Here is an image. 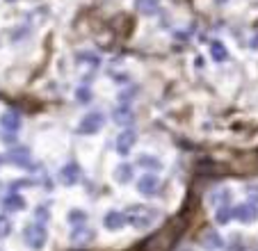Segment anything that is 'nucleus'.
<instances>
[{
    "mask_svg": "<svg viewBox=\"0 0 258 251\" xmlns=\"http://www.w3.org/2000/svg\"><path fill=\"white\" fill-rule=\"evenodd\" d=\"M123 215H126V222L131 224L133 228H137V231H146V228L160 217V213H158L156 208H146V206H131Z\"/></svg>",
    "mask_w": 258,
    "mask_h": 251,
    "instance_id": "obj_1",
    "label": "nucleus"
},
{
    "mask_svg": "<svg viewBox=\"0 0 258 251\" xmlns=\"http://www.w3.org/2000/svg\"><path fill=\"white\" fill-rule=\"evenodd\" d=\"M46 237H48V235H46V228L41 226V224H30V226L23 231V240H25V244H28L30 249H34V251L44 249Z\"/></svg>",
    "mask_w": 258,
    "mask_h": 251,
    "instance_id": "obj_2",
    "label": "nucleus"
},
{
    "mask_svg": "<svg viewBox=\"0 0 258 251\" xmlns=\"http://www.w3.org/2000/svg\"><path fill=\"white\" fill-rule=\"evenodd\" d=\"M103 123H105L103 112H89V114H85L83 121L78 123V133L80 135H94V133H98L103 128Z\"/></svg>",
    "mask_w": 258,
    "mask_h": 251,
    "instance_id": "obj_3",
    "label": "nucleus"
},
{
    "mask_svg": "<svg viewBox=\"0 0 258 251\" xmlns=\"http://www.w3.org/2000/svg\"><path fill=\"white\" fill-rule=\"evenodd\" d=\"M199 244L204 246L206 251H219L224 246V237L219 235L215 228H206V231H201V235H199Z\"/></svg>",
    "mask_w": 258,
    "mask_h": 251,
    "instance_id": "obj_4",
    "label": "nucleus"
},
{
    "mask_svg": "<svg viewBox=\"0 0 258 251\" xmlns=\"http://www.w3.org/2000/svg\"><path fill=\"white\" fill-rule=\"evenodd\" d=\"M231 215L242 224H253L258 219V206H253V203H240Z\"/></svg>",
    "mask_w": 258,
    "mask_h": 251,
    "instance_id": "obj_5",
    "label": "nucleus"
},
{
    "mask_svg": "<svg viewBox=\"0 0 258 251\" xmlns=\"http://www.w3.org/2000/svg\"><path fill=\"white\" fill-rule=\"evenodd\" d=\"M137 192L144 194V197H156L160 192V180L156 178L153 174H146L137 180Z\"/></svg>",
    "mask_w": 258,
    "mask_h": 251,
    "instance_id": "obj_6",
    "label": "nucleus"
},
{
    "mask_svg": "<svg viewBox=\"0 0 258 251\" xmlns=\"http://www.w3.org/2000/svg\"><path fill=\"white\" fill-rule=\"evenodd\" d=\"M135 142H137V133L133 131V128H126V131L117 137V151L121 155H128V151L135 146Z\"/></svg>",
    "mask_w": 258,
    "mask_h": 251,
    "instance_id": "obj_7",
    "label": "nucleus"
},
{
    "mask_svg": "<svg viewBox=\"0 0 258 251\" xmlns=\"http://www.w3.org/2000/svg\"><path fill=\"white\" fill-rule=\"evenodd\" d=\"M94 235H96V233H94V228H87V226H83V224H80L78 228H73V231H71V242H73V244H78V246H85V244H89V242L94 240Z\"/></svg>",
    "mask_w": 258,
    "mask_h": 251,
    "instance_id": "obj_8",
    "label": "nucleus"
},
{
    "mask_svg": "<svg viewBox=\"0 0 258 251\" xmlns=\"http://www.w3.org/2000/svg\"><path fill=\"white\" fill-rule=\"evenodd\" d=\"M59 178H62L64 185H76L80 180V167L76 162L64 164L62 171H59Z\"/></svg>",
    "mask_w": 258,
    "mask_h": 251,
    "instance_id": "obj_9",
    "label": "nucleus"
},
{
    "mask_svg": "<svg viewBox=\"0 0 258 251\" xmlns=\"http://www.w3.org/2000/svg\"><path fill=\"white\" fill-rule=\"evenodd\" d=\"M103 226H105L107 231H119V228L126 226V215L112 210V213L105 215V219H103Z\"/></svg>",
    "mask_w": 258,
    "mask_h": 251,
    "instance_id": "obj_10",
    "label": "nucleus"
},
{
    "mask_svg": "<svg viewBox=\"0 0 258 251\" xmlns=\"http://www.w3.org/2000/svg\"><path fill=\"white\" fill-rule=\"evenodd\" d=\"M0 128L7 133H16L21 128V116L19 112H5V114L0 116Z\"/></svg>",
    "mask_w": 258,
    "mask_h": 251,
    "instance_id": "obj_11",
    "label": "nucleus"
},
{
    "mask_svg": "<svg viewBox=\"0 0 258 251\" xmlns=\"http://www.w3.org/2000/svg\"><path fill=\"white\" fill-rule=\"evenodd\" d=\"M135 7H137V12H142V14H146V16L156 14V12L160 10L158 0H135Z\"/></svg>",
    "mask_w": 258,
    "mask_h": 251,
    "instance_id": "obj_12",
    "label": "nucleus"
},
{
    "mask_svg": "<svg viewBox=\"0 0 258 251\" xmlns=\"http://www.w3.org/2000/svg\"><path fill=\"white\" fill-rule=\"evenodd\" d=\"M7 158L12 160V162H16V164H28V160H30V151L25 149V146H16V149H12L10 151V155Z\"/></svg>",
    "mask_w": 258,
    "mask_h": 251,
    "instance_id": "obj_13",
    "label": "nucleus"
},
{
    "mask_svg": "<svg viewBox=\"0 0 258 251\" xmlns=\"http://www.w3.org/2000/svg\"><path fill=\"white\" fill-rule=\"evenodd\" d=\"M112 119L117 121V123H121V126H128V123H133V112H131V107H119V110H114V114H112Z\"/></svg>",
    "mask_w": 258,
    "mask_h": 251,
    "instance_id": "obj_14",
    "label": "nucleus"
},
{
    "mask_svg": "<svg viewBox=\"0 0 258 251\" xmlns=\"http://www.w3.org/2000/svg\"><path fill=\"white\" fill-rule=\"evenodd\" d=\"M210 53H213V59H215V62H226V59H229L226 46L219 44V41H213V44H210Z\"/></svg>",
    "mask_w": 258,
    "mask_h": 251,
    "instance_id": "obj_15",
    "label": "nucleus"
},
{
    "mask_svg": "<svg viewBox=\"0 0 258 251\" xmlns=\"http://www.w3.org/2000/svg\"><path fill=\"white\" fill-rule=\"evenodd\" d=\"M114 178H117L119 183H128V180L133 178V167L131 164H119L117 169H114Z\"/></svg>",
    "mask_w": 258,
    "mask_h": 251,
    "instance_id": "obj_16",
    "label": "nucleus"
},
{
    "mask_svg": "<svg viewBox=\"0 0 258 251\" xmlns=\"http://www.w3.org/2000/svg\"><path fill=\"white\" fill-rule=\"evenodd\" d=\"M140 164L144 167V169H160L162 164H160V160L158 158H153V155H140Z\"/></svg>",
    "mask_w": 258,
    "mask_h": 251,
    "instance_id": "obj_17",
    "label": "nucleus"
},
{
    "mask_svg": "<svg viewBox=\"0 0 258 251\" xmlns=\"http://www.w3.org/2000/svg\"><path fill=\"white\" fill-rule=\"evenodd\" d=\"M5 208H7V210H23L25 201L21 197H16V194H12V197L5 199Z\"/></svg>",
    "mask_w": 258,
    "mask_h": 251,
    "instance_id": "obj_18",
    "label": "nucleus"
},
{
    "mask_svg": "<svg viewBox=\"0 0 258 251\" xmlns=\"http://www.w3.org/2000/svg\"><path fill=\"white\" fill-rule=\"evenodd\" d=\"M231 199L229 190H219V192H215L213 197H210V203H215V206H226Z\"/></svg>",
    "mask_w": 258,
    "mask_h": 251,
    "instance_id": "obj_19",
    "label": "nucleus"
},
{
    "mask_svg": "<svg viewBox=\"0 0 258 251\" xmlns=\"http://www.w3.org/2000/svg\"><path fill=\"white\" fill-rule=\"evenodd\" d=\"M229 219H231V210L226 206H219L217 208V222L219 224H229Z\"/></svg>",
    "mask_w": 258,
    "mask_h": 251,
    "instance_id": "obj_20",
    "label": "nucleus"
},
{
    "mask_svg": "<svg viewBox=\"0 0 258 251\" xmlns=\"http://www.w3.org/2000/svg\"><path fill=\"white\" fill-rule=\"evenodd\" d=\"M12 233V222L7 217H0V240L3 237H7Z\"/></svg>",
    "mask_w": 258,
    "mask_h": 251,
    "instance_id": "obj_21",
    "label": "nucleus"
},
{
    "mask_svg": "<svg viewBox=\"0 0 258 251\" xmlns=\"http://www.w3.org/2000/svg\"><path fill=\"white\" fill-rule=\"evenodd\" d=\"M69 219H71V224H83L85 219H87V215L85 213H80V210H71V213H69Z\"/></svg>",
    "mask_w": 258,
    "mask_h": 251,
    "instance_id": "obj_22",
    "label": "nucleus"
},
{
    "mask_svg": "<svg viewBox=\"0 0 258 251\" xmlns=\"http://www.w3.org/2000/svg\"><path fill=\"white\" fill-rule=\"evenodd\" d=\"M89 98H92V94H89V89H78V101H83V103H87Z\"/></svg>",
    "mask_w": 258,
    "mask_h": 251,
    "instance_id": "obj_23",
    "label": "nucleus"
},
{
    "mask_svg": "<svg viewBox=\"0 0 258 251\" xmlns=\"http://www.w3.org/2000/svg\"><path fill=\"white\" fill-rule=\"evenodd\" d=\"M247 194H249V199H251V201H249V203L258 201V187H253V185H249V187H247Z\"/></svg>",
    "mask_w": 258,
    "mask_h": 251,
    "instance_id": "obj_24",
    "label": "nucleus"
},
{
    "mask_svg": "<svg viewBox=\"0 0 258 251\" xmlns=\"http://www.w3.org/2000/svg\"><path fill=\"white\" fill-rule=\"evenodd\" d=\"M0 162H3V158H0Z\"/></svg>",
    "mask_w": 258,
    "mask_h": 251,
    "instance_id": "obj_25",
    "label": "nucleus"
}]
</instances>
